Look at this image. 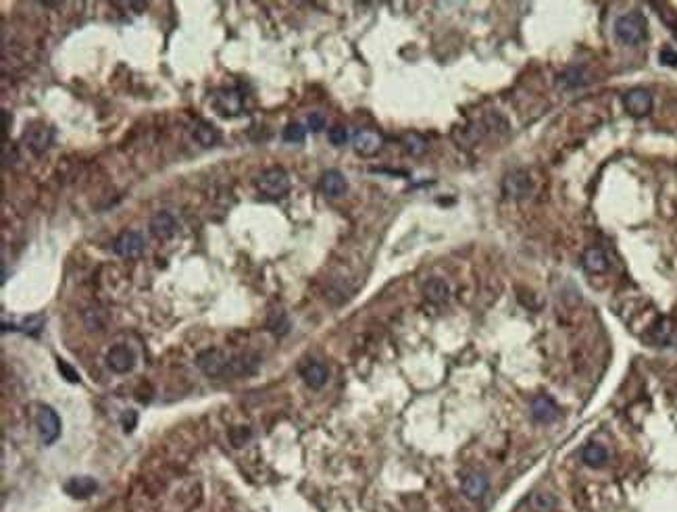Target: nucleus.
I'll list each match as a JSON object with an SVG mask.
<instances>
[{
	"instance_id": "5",
	"label": "nucleus",
	"mask_w": 677,
	"mask_h": 512,
	"mask_svg": "<svg viewBox=\"0 0 677 512\" xmlns=\"http://www.w3.org/2000/svg\"><path fill=\"white\" fill-rule=\"evenodd\" d=\"M36 425L40 431V438L44 441V446H52L56 439L61 438V418L54 413V408L42 406L36 416Z\"/></svg>"
},
{
	"instance_id": "30",
	"label": "nucleus",
	"mask_w": 677,
	"mask_h": 512,
	"mask_svg": "<svg viewBox=\"0 0 677 512\" xmlns=\"http://www.w3.org/2000/svg\"><path fill=\"white\" fill-rule=\"evenodd\" d=\"M56 366H59V373H61L69 383H79V373H77L69 363H65V361L59 358V361H56Z\"/></svg>"
},
{
	"instance_id": "9",
	"label": "nucleus",
	"mask_w": 677,
	"mask_h": 512,
	"mask_svg": "<svg viewBox=\"0 0 677 512\" xmlns=\"http://www.w3.org/2000/svg\"><path fill=\"white\" fill-rule=\"evenodd\" d=\"M107 365L111 371H115V373H129L134 365H136V354H134V350L129 348V346H125V343H117V346H113L111 350H109V354H107Z\"/></svg>"
},
{
	"instance_id": "33",
	"label": "nucleus",
	"mask_w": 677,
	"mask_h": 512,
	"mask_svg": "<svg viewBox=\"0 0 677 512\" xmlns=\"http://www.w3.org/2000/svg\"><path fill=\"white\" fill-rule=\"evenodd\" d=\"M658 59H661V63L667 65V67H677V52L673 49L661 50Z\"/></svg>"
},
{
	"instance_id": "15",
	"label": "nucleus",
	"mask_w": 677,
	"mask_h": 512,
	"mask_svg": "<svg viewBox=\"0 0 677 512\" xmlns=\"http://www.w3.org/2000/svg\"><path fill=\"white\" fill-rule=\"evenodd\" d=\"M261 365V358L255 354H238L229 358V365L225 368L223 377H242V375H252Z\"/></svg>"
},
{
	"instance_id": "32",
	"label": "nucleus",
	"mask_w": 677,
	"mask_h": 512,
	"mask_svg": "<svg viewBox=\"0 0 677 512\" xmlns=\"http://www.w3.org/2000/svg\"><path fill=\"white\" fill-rule=\"evenodd\" d=\"M229 438H232V443H234L236 448H240V446H244V441L250 438V429H248V427H236V429L229 433Z\"/></svg>"
},
{
	"instance_id": "35",
	"label": "nucleus",
	"mask_w": 677,
	"mask_h": 512,
	"mask_svg": "<svg viewBox=\"0 0 677 512\" xmlns=\"http://www.w3.org/2000/svg\"><path fill=\"white\" fill-rule=\"evenodd\" d=\"M123 423V431L125 433H129V431H134V427H136V423H138V415L134 413V411H127L122 418Z\"/></svg>"
},
{
	"instance_id": "4",
	"label": "nucleus",
	"mask_w": 677,
	"mask_h": 512,
	"mask_svg": "<svg viewBox=\"0 0 677 512\" xmlns=\"http://www.w3.org/2000/svg\"><path fill=\"white\" fill-rule=\"evenodd\" d=\"M229 354H225L223 350H204L196 356V366L207 375V377H223L225 368L229 365Z\"/></svg>"
},
{
	"instance_id": "18",
	"label": "nucleus",
	"mask_w": 677,
	"mask_h": 512,
	"mask_svg": "<svg viewBox=\"0 0 677 512\" xmlns=\"http://www.w3.org/2000/svg\"><path fill=\"white\" fill-rule=\"evenodd\" d=\"M321 190H323V194L330 196V198H340L348 190L346 177L338 169L325 171L323 177H321Z\"/></svg>"
},
{
	"instance_id": "31",
	"label": "nucleus",
	"mask_w": 677,
	"mask_h": 512,
	"mask_svg": "<svg viewBox=\"0 0 677 512\" xmlns=\"http://www.w3.org/2000/svg\"><path fill=\"white\" fill-rule=\"evenodd\" d=\"M42 327H44V317H31L24 323V331L29 336H38Z\"/></svg>"
},
{
	"instance_id": "17",
	"label": "nucleus",
	"mask_w": 677,
	"mask_h": 512,
	"mask_svg": "<svg viewBox=\"0 0 677 512\" xmlns=\"http://www.w3.org/2000/svg\"><path fill=\"white\" fill-rule=\"evenodd\" d=\"M300 377L305 379V383H307L311 390H321V388L327 383L330 373H327L325 365L311 361V363H307V365L300 366Z\"/></svg>"
},
{
	"instance_id": "26",
	"label": "nucleus",
	"mask_w": 677,
	"mask_h": 512,
	"mask_svg": "<svg viewBox=\"0 0 677 512\" xmlns=\"http://www.w3.org/2000/svg\"><path fill=\"white\" fill-rule=\"evenodd\" d=\"M267 327L273 331V333H277V336H282V333H288V329H290V321L286 317V313H273L271 317H269V323H267Z\"/></svg>"
},
{
	"instance_id": "13",
	"label": "nucleus",
	"mask_w": 677,
	"mask_h": 512,
	"mask_svg": "<svg viewBox=\"0 0 677 512\" xmlns=\"http://www.w3.org/2000/svg\"><path fill=\"white\" fill-rule=\"evenodd\" d=\"M148 229H150V234H152L157 240H169V238H173V236L177 234V221H175V217H173L171 213L161 211V213H157V215L150 219Z\"/></svg>"
},
{
	"instance_id": "34",
	"label": "nucleus",
	"mask_w": 677,
	"mask_h": 512,
	"mask_svg": "<svg viewBox=\"0 0 677 512\" xmlns=\"http://www.w3.org/2000/svg\"><path fill=\"white\" fill-rule=\"evenodd\" d=\"M309 127H311V131H321L325 127V115L323 113H311L309 115Z\"/></svg>"
},
{
	"instance_id": "12",
	"label": "nucleus",
	"mask_w": 677,
	"mask_h": 512,
	"mask_svg": "<svg viewBox=\"0 0 677 512\" xmlns=\"http://www.w3.org/2000/svg\"><path fill=\"white\" fill-rule=\"evenodd\" d=\"M581 265L583 268L590 273V275H605L606 271L611 268V261L606 256V252L598 246H592L583 252L581 256Z\"/></svg>"
},
{
	"instance_id": "21",
	"label": "nucleus",
	"mask_w": 677,
	"mask_h": 512,
	"mask_svg": "<svg viewBox=\"0 0 677 512\" xmlns=\"http://www.w3.org/2000/svg\"><path fill=\"white\" fill-rule=\"evenodd\" d=\"M581 461L592 468H601L608 463V450L603 443H588L581 450Z\"/></svg>"
},
{
	"instance_id": "22",
	"label": "nucleus",
	"mask_w": 677,
	"mask_h": 512,
	"mask_svg": "<svg viewBox=\"0 0 677 512\" xmlns=\"http://www.w3.org/2000/svg\"><path fill=\"white\" fill-rule=\"evenodd\" d=\"M677 333L676 323L671 318H658V323L653 327V340L658 346H669L673 343Z\"/></svg>"
},
{
	"instance_id": "1",
	"label": "nucleus",
	"mask_w": 677,
	"mask_h": 512,
	"mask_svg": "<svg viewBox=\"0 0 677 512\" xmlns=\"http://www.w3.org/2000/svg\"><path fill=\"white\" fill-rule=\"evenodd\" d=\"M615 36L626 46H638L648 38V24L646 17L640 11H631L628 15H621L615 21Z\"/></svg>"
},
{
	"instance_id": "23",
	"label": "nucleus",
	"mask_w": 677,
	"mask_h": 512,
	"mask_svg": "<svg viewBox=\"0 0 677 512\" xmlns=\"http://www.w3.org/2000/svg\"><path fill=\"white\" fill-rule=\"evenodd\" d=\"M194 140L202 148L215 146L219 142V131L215 129V125H211V123H196V127H194Z\"/></svg>"
},
{
	"instance_id": "20",
	"label": "nucleus",
	"mask_w": 677,
	"mask_h": 512,
	"mask_svg": "<svg viewBox=\"0 0 677 512\" xmlns=\"http://www.w3.org/2000/svg\"><path fill=\"white\" fill-rule=\"evenodd\" d=\"M423 296H425L430 302H434V304H444V302H448V298H450V286H448L444 279L434 277V279H430V281L423 286Z\"/></svg>"
},
{
	"instance_id": "3",
	"label": "nucleus",
	"mask_w": 677,
	"mask_h": 512,
	"mask_svg": "<svg viewBox=\"0 0 677 512\" xmlns=\"http://www.w3.org/2000/svg\"><path fill=\"white\" fill-rule=\"evenodd\" d=\"M532 177L523 169H515L505 175L503 179V194L510 200H523L532 194Z\"/></svg>"
},
{
	"instance_id": "24",
	"label": "nucleus",
	"mask_w": 677,
	"mask_h": 512,
	"mask_svg": "<svg viewBox=\"0 0 677 512\" xmlns=\"http://www.w3.org/2000/svg\"><path fill=\"white\" fill-rule=\"evenodd\" d=\"M402 144H405V150H407L411 156H421V154H425V150H428V140H425L423 136H419V134H407V136L402 138Z\"/></svg>"
},
{
	"instance_id": "8",
	"label": "nucleus",
	"mask_w": 677,
	"mask_h": 512,
	"mask_svg": "<svg viewBox=\"0 0 677 512\" xmlns=\"http://www.w3.org/2000/svg\"><path fill=\"white\" fill-rule=\"evenodd\" d=\"M144 238L138 231H123L117 236L113 250L123 258H138L144 252Z\"/></svg>"
},
{
	"instance_id": "19",
	"label": "nucleus",
	"mask_w": 677,
	"mask_h": 512,
	"mask_svg": "<svg viewBox=\"0 0 677 512\" xmlns=\"http://www.w3.org/2000/svg\"><path fill=\"white\" fill-rule=\"evenodd\" d=\"M590 71L585 67H569L565 69L563 74L558 75V86L565 88V90H573V88H580L590 84Z\"/></svg>"
},
{
	"instance_id": "7",
	"label": "nucleus",
	"mask_w": 677,
	"mask_h": 512,
	"mask_svg": "<svg viewBox=\"0 0 677 512\" xmlns=\"http://www.w3.org/2000/svg\"><path fill=\"white\" fill-rule=\"evenodd\" d=\"M213 106H215V111L221 117H236V115L242 113L244 96L234 88L219 90L217 94L213 96Z\"/></svg>"
},
{
	"instance_id": "10",
	"label": "nucleus",
	"mask_w": 677,
	"mask_h": 512,
	"mask_svg": "<svg viewBox=\"0 0 677 512\" xmlns=\"http://www.w3.org/2000/svg\"><path fill=\"white\" fill-rule=\"evenodd\" d=\"M352 144H355L357 154H361V156H373V154H377V152L382 150V146H384V138H382V134H377L375 129H359V131L355 134Z\"/></svg>"
},
{
	"instance_id": "14",
	"label": "nucleus",
	"mask_w": 677,
	"mask_h": 512,
	"mask_svg": "<svg viewBox=\"0 0 677 512\" xmlns=\"http://www.w3.org/2000/svg\"><path fill=\"white\" fill-rule=\"evenodd\" d=\"M463 493H465V498L467 500H471V502H478V500H482L485 493H488V489H490V479L485 477L484 473H469L465 479H463Z\"/></svg>"
},
{
	"instance_id": "29",
	"label": "nucleus",
	"mask_w": 677,
	"mask_h": 512,
	"mask_svg": "<svg viewBox=\"0 0 677 512\" xmlns=\"http://www.w3.org/2000/svg\"><path fill=\"white\" fill-rule=\"evenodd\" d=\"M327 140H330L334 146H344V144L348 142V131H346V127L334 125V127L327 131Z\"/></svg>"
},
{
	"instance_id": "25",
	"label": "nucleus",
	"mask_w": 677,
	"mask_h": 512,
	"mask_svg": "<svg viewBox=\"0 0 677 512\" xmlns=\"http://www.w3.org/2000/svg\"><path fill=\"white\" fill-rule=\"evenodd\" d=\"M29 142V146L34 148L36 152H42L46 150L50 144V129L46 127H40V129H31L29 131V138H25Z\"/></svg>"
},
{
	"instance_id": "6",
	"label": "nucleus",
	"mask_w": 677,
	"mask_h": 512,
	"mask_svg": "<svg viewBox=\"0 0 677 512\" xmlns=\"http://www.w3.org/2000/svg\"><path fill=\"white\" fill-rule=\"evenodd\" d=\"M623 106L631 117H646L653 111V94L646 88H631L623 96Z\"/></svg>"
},
{
	"instance_id": "2",
	"label": "nucleus",
	"mask_w": 677,
	"mask_h": 512,
	"mask_svg": "<svg viewBox=\"0 0 677 512\" xmlns=\"http://www.w3.org/2000/svg\"><path fill=\"white\" fill-rule=\"evenodd\" d=\"M257 186L261 194H265L267 198H282L290 190V177L282 167H271L259 175Z\"/></svg>"
},
{
	"instance_id": "27",
	"label": "nucleus",
	"mask_w": 677,
	"mask_h": 512,
	"mask_svg": "<svg viewBox=\"0 0 677 512\" xmlns=\"http://www.w3.org/2000/svg\"><path fill=\"white\" fill-rule=\"evenodd\" d=\"M305 136H307V129L300 125V123H290L286 129H284V140L290 142V144H300L305 142Z\"/></svg>"
},
{
	"instance_id": "16",
	"label": "nucleus",
	"mask_w": 677,
	"mask_h": 512,
	"mask_svg": "<svg viewBox=\"0 0 677 512\" xmlns=\"http://www.w3.org/2000/svg\"><path fill=\"white\" fill-rule=\"evenodd\" d=\"M63 489H65L67 496H71L75 500H86V498H90L97 491L98 483L94 477L81 475V477H71Z\"/></svg>"
},
{
	"instance_id": "28",
	"label": "nucleus",
	"mask_w": 677,
	"mask_h": 512,
	"mask_svg": "<svg viewBox=\"0 0 677 512\" xmlns=\"http://www.w3.org/2000/svg\"><path fill=\"white\" fill-rule=\"evenodd\" d=\"M532 506L538 512H550L556 506V500L553 493H535L532 498Z\"/></svg>"
},
{
	"instance_id": "11",
	"label": "nucleus",
	"mask_w": 677,
	"mask_h": 512,
	"mask_svg": "<svg viewBox=\"0 0 677 512\" xmlns=\"http://www.w3.org/2000/svg\"><path fill=\"white\" fill-rule=\"evenodd\" d=\"M558 406H556V402L553 398H548V396H538V398H533L532 402V416L535 423H542V425H550V423H555L556 418H558Z\"/></svg>"
}]
</instances>
